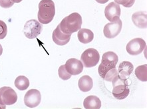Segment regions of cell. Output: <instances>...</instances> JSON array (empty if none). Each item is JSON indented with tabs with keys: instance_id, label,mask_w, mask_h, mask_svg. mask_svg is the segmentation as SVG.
<instances>
[{
	"instance_id": "cell-15",
	"label": "cell",
	"mask_w": 147,
	"mask_h": 109,
	"mask_svg": "<svg viewBox=\"0 0 147 109\" xmlns=\"http://www.w3.org/2000/svg\"><path fill=\"white\" fill-rule=\"evenodd\" d=\"M83 106L86 109H99L101 107V101L96 96L90 95L85 98Z\"/></svg>"
},
{
	"instance_id": "cell-18",
	"label": "cell",
	"mask_w": 147,
	"mask_h": 109,
	"mask_svg": "<svg viewBox=\"0 0 147 109\" xmlns=\"http://www.w3.org/2000/svg\"><path fill=\"white\" fill-rule=\"evenodd\" d=\"M134 66L131 62L129 61H124L119 64L118 73L122 76L127 77L133 72Z\"/></svg>"
},
{
	"instance_id": "cell-14",
	"label": "cell",
	"mask_w": 147,
	"mask_h": 109,
	"mask_svg": "<svg viewBox=\"0 0 147 109\" xmlns=\"http://www.w3.org/2000/svg\"><path fill=\"white\" fill-rule=\"evenodd\" d=\"M133 23L140 29H146L147 27V15L144 11L134 13L132 16Z\"/></svg>"
},
{
	"instance_id": "cell-12",
	"label": "cell",
	"mask_w": 147,
	"mask_h": 109,
	"mask_svg": "<svg viewBox=\"0 0 147 109\" xmlns=\"http://www.w3.org/2000/svg\"><path fill=\"white\" fill-rule=\"evenodd\" d=\"M67 72L71 75L80 74L83 70V64L80 60L76 58H70L66 62L65 65Z\"/></svg>"
},
{
	"instance_id": "cell-9",
	"label": "cell",
	"mask_w": 147,
	"mask_h": 109,
	"mask_svg": "<svg viewBox=\"0 0 147 109\" xmlns=\"http://www.w3.org/2000/svg\"><path fill=\"white\" fill-rule=\"evenodd\" d=\"M41 95L39 91L35 89L29 90L25 95L24 103L29 108H35L40 104Z\"/></svg>"
},
{
	"instance_id": "cell-3",
	"label": "cell",
	"mask_w": 147,
	"mask_h": 109,
	"mask_svg": "<svg viewBox=\"0 0 147 109\" xmlns=\"http://www.w3.org/2000/svg\"><path fill=\"white\" fill-rule=\"evenodd\" d=\"M111 82L113 83V95L119 100H123L128 97L130 89L127 77L118 74Z\"/></svg>"
},
{
	"instance_id": "cell-24",
	"label": "cell",
	"mask_w": 147,
	"mask_h": 109,
	"mask_svg": "<svg viewBox=\"0 0 147 109\" xmlns=\"http://www.w3.org/2000/svg\"><path fill=\"white\" fill-rule=\"evenodd\" d=\"M14 2L12 0H0V6L3 8H10L13 5Z\"/></svg>"
},
{
	"instance_id": "cell-23",
	"label": "cell",
	"mask_w": 147,
	"mask_h": 109,
	"mask_svg": "<svg viewBox=\"0 0 147 109\" xmlns=\"http://www.w3.org/2000/svg\"><path fill=\"white\" fill-rule=\"evenodd\" d=\"M115 2L125 7H131L134 5L135 0H115Z\"/></svg>"
},
{
	"instance_id": "cell-28",
	"label": "cell",
	"mask_w": 147,
	"mask_h": 109,
	"mask_svg": "<svg viewBox=\"0 0 147 109\" xmlns=\"http://www.w3.org/2000/svg\"><path fill=\"white\" fill-rule=\"evenodd\" d=\"M6 108V106H3V105H1V104H0V108L1 109H5Z\"/></svg>"
},
{
	"instance_id": "cell-8",
	"label": "cell",
	"mask_w": 147,
	"mask_h": 109,
	"mask_svg": "<svg viewBox=\"0 0 147 109\" xmlns=\"http://www.w3.org/2000/svg\"><path fill=\"white\" fill-rule=\"evenodd\" d=\"M146 48V42L141 38H136L131 40L127 44V51L130 55L137 56L139 55L144 49Z\"/></svg>"
},
{
	"instance_id": "cell-13",
	"label": "cell",
	"mask_w": 147,
	"mask_h": 109,
	"mask_svg": "<svg viewBox=\"0 0 147 109\" xmlns=\"http://www.w3.org/2000/svg\"><path fill=\"white\" fill-rule=\"evenodd\" d=\"M71 35H67L63 32H62L59 28V26L57 27L53 32V41L56 45L59 46H64L69 43L71 39Z\"/></svg>"
},
{
	"instance_id": "cell-7",
	"label": "cell",
	"mask_w": 147,
	"mask_h": 109,
	"mask_svg": "<svg viewBox=\"0 0 147 109\" xmlns=\"http://www.w3.org/2000/svg\"><path fill=\"white\" fill-rule=\"evenodd\" d=\"M18 100V95L10 87L0 88V104L1 105H12Z\"/></svg>"
},
{
	"instance_id": "cell-5",
	"label": "cell",
	"mask_w": 147,
	"mask_h": 109,
	"mask_svg": "<svg viewBox=\"0 0 147 109\" xmlns=\"http://www.w3.org/2000/svg\"><path fill=\"white\" fill-rule=\"evenodd\" d=\"M100 54L94 49H88L82 54L81 60L84 66L87 68H93L99 62Z\"/></svg>"
},
{
	"instance_id": "cell-20",
	"label": "cell",
	"mask_w": 147,
	"mask_h": 109,
	"mask_svg": "<svg viewBox=\"0 0 147 109\" xmlns=\"http://www.w3.org/2000/svg\"><path fill=\"white\" fill-rule=\"evenodd\" d=\"M135 75L140 81H147V64L138 66L135 70Z\"/></svg>"
},
{
	"instance_id": "cell-26",
	"label": "cell",
	"mask_w": 147,
	"mask_h": 109,
	"mask_svg": "<svg viewBox=\"0 0 147 109\" xmlns=\"http://www.w3.org/2000/svg\"><path fill=\"white\" fill-rule=\"evenodd\" d=\"M2 53H3V48H2L1 44H0V56H1Z\"/></svg>"
},
{
	"instance_id": "cell-16",
	"label": "cell",
	"mask_w": 147,
	"mask_h": 109,
	"mask_svg": "<svg viewBox=\"0 0 147 109\" xmlns=\"http://www.w3.org/2000/svg\"><path fill=\"white\" fill-rule=\"evenodd\" d=\"M79 41L83 44L91 43L94 39V34L91 30L88 29H81L77 34Z\"/></svg>"
},
{
	"instance_id": "cell-2",
	"label": "cell",
	"mask_w": 147,
	"mask_h": 109,
	"mask_svg": "<svg viewBox=\"0 0 147 109\" xmlns=\"http://www.w3.org/2000/svg\"><path fill=\"white\" fill-rule=\"evenodd\" d=\"M55 15V7L52 0H41L39 2L37 17L40 23L49 24L53 21Z\"/></svg>"
},
{
	"instance_id": "cell-10",
	"label": "cell",
	"mask_w": 147,
	"mask_h": 109,
	"mask_svg": "<svg viewBox=\"0 0 147 109\" xmlns=\"http://www.w3.org/2000/svg\"><path fill=\"white\" fill-rule=\"evenodd\" d=\"M122 26H123V23L120 19L116 21L107 23L103 29L105 37L107 39H113L118 36L121 31Z\"/></svg>"
},
{
	"instance_id": "cell-27",
	"label": "cell",
	"mask_w": 147,
	"mask_h": 109,
	"mask_svg": "<svg viewBox=\"0 0 147 109\" xmlns=\"http://www.w3.org/2000/svg\"><path fill=\"white\" fill-rule=\"evenodd\" d=\"M12 1H13L14 3H20L22 0H12Z\"/></svg>"
},
{
	"instance_id": "cell-17",
	"label": "cell",
	"mask_w": 147,
	"mask_h": 109,
	"mask_svg": "<svg viewBox=\"0 0 147 109\" xmlns=\"http://www.w3.org/2000/svg\"><path fill=\"white\" fill-rule=\"evenodd\" d=\"M78 85L81 91L88 92L91 91L93 87V79L89 75H83L79 79Z\"/></svg>"
},
{
	"instance_id": "cell-1",
	"label": "cell",
	"mask_w": 147,
	"mask_h": 109,
	"mask_svg": "<svg viewBox=\"0 0 147 109\" xmlns=\"http://www.w3.org/2000/svg\"><path fill=\"white\" fill-rule=\"evenodd\" d=\"M82 23L83 21L81 15L78 13H73L65 17L59 26L62 32L71 35L81 29Z\"/></svg>"
},
{
	"instance_id": "cell-19",
	"label": "cell",
	"mask_w": 147,
	"mask_h": 109,
	"mask_svg": "<svg viewBox=\"0 0 147 109\" xmlns=\"http://www.w3.org/2000/svg\"><path fill=\"white\" fill-rule=\"evenodd\" d=\"M15 86L20 91H24L29 87V80L24 75H20L15 80Z\"/></svg>"
},
{
	"instance_id": "cell-4",
	"label": "cell",
	"mask_w": 147,
	"mask_h": 109,
	"mask_svg": "<svg viewBox=\"0 0 147 109\" xmlns=\"http://www.w3.org/2000/svg\"><path fill=\"white\" fill-rule=\"evenodd\" d=\"M119 58L115 52H107L102 56L101 64L98 66V74L102 79L105 78L106 73L112 69L116 68L118 64Z\"/></svg>"
},
{
	"instance_id": "cell-11",
	"label": "cell",
	"mask_w": 147,
	"mask_h": 109,
	"mask_svg": "<svg viewBox=\"0 0 147 109\" xmlns=\"http://www.w3.org/2000/svg\"><path fill=\"white\" fill-rule=\"evenodd\" d=\"M120 5L115 2H111L105 7V15L109 21L114 22L119 19L121 13Z\"/></svg>"
},
{
	"instance_id": "cell-6",
	"label": "cell",
	"mask_w": 147,
	"mask_h": 109,
	"mask_svg": "<svg viewBox=\"0 0 147 109\" xmlns=\"http://www.w3.org/2000/svg\"><path fill=\"white\" fill-rule=\"evenodd\" d=\"M43 30V26L40 23L35 19L27 21L24 28L25 36L29 39H35L41 34Z\"/></svg>"
},
{
	"instance_id": "cell-25",
	"label": "cell",
	"mask_w": 147,
	"mask_h": 109,
	"mask_svg": "<svg viewBox=\"0 0 147 109\" xmlns=\"http://www.w3.org/2000/svg\"><path fill=\"white\" fill-rule=\"evenodd\" d=\"M109 1V0H96V1L97 2V3H100V4H105Z\"/></svg>"
},
{
	"instance_id": "cell-22",
	"label": "cell",
	"mask_w": 147,
	"mask_h": 109,
	"mask_svg": "<svg viewBox=\"0 0 147 109\" xmlns=\"http://www.w3.org/2000/svg\"><path fill=\"white\" fill-rule=\"evenodd\" d=\"M7 34V25L3 21L0 20V40L5 39Z\"/></svg>"
},
{
	"instance_id": "cell-21",
	"label": "cell",
	"mask_w": 147,
	"mask_h": 109,
	"mask_svg": "<svg viewBox=\"0 0 147 109\" xmlns=\"http://www.w3.org/2000/svg\"><path fill=\"white\" fill-rule=\"evenodd\" d=\"M58 74L60 78L63 80H68L71 77V75L67 71L65 65H62L59 67L58 70Z\"/></svg>"
}]
</instances>
